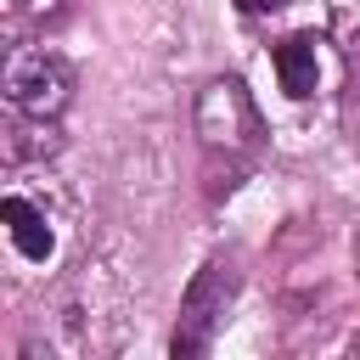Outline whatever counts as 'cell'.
<instances>
[{
  "instance_id": "1",
  "label": "cell",
  "mask_w": 360,
  "mask_h": 360,
  "mask_svg": "<svg viewBox=\"0 0 360 360\" xmlns=\"http://www.w3.org/2000/svg\"><path fill=\"white\" fill-rule=\"evenodd\" d=\"M236 287H242L236 259H208V264L191 276V287H186V298H180V326H174V338H169V354H174V360L208 354L214 332L225 326V309L236 304Z\"/></svg>"
},
{
  "instance_id": "2",
  "label": "cell",
  "mask_w": 360,
  "mask_h": 360,
  "mask_svg": "<svg viewBox=\"0 0 360 360\" xmlns=\"http://www.w3.org/2000/svg\"><path fill=\"white\" fill-rule=\"evenodd\" d=\"M6 101L22 118H56L73 101V68L56 51H17L6 68Z\"/></svg>"
},
{
  "instance_id": "3",
  "label": "cell",
  "mask_w": 360,
  "mask_h": 360,
  "mask_svg": "<svg viewBox=\"0 0 360 360\" xmlns=\"http://www.w3.org/2000/svg\"><path fill=\"white\" fill-rule=\"evenodd\" d=\"M197 129L208 135V146H219V141L236 146V141H253L259 135V112H253V101H248V90L236 79H219L197 101Z\"/></svg>"
},
{
  "instance_id": "4",
  "label": "cell",
  "mask_w": 360,
  "mask_h": 360,
  "mask_svg": "<svg viewBox=\"0 0 360 360\" xmlns=\"http://www.w3.org/2000/svg\"><path fill=\"white\" fill-rule=\"evenodd\" d=\"M276 73H281V90L292 101L315 96V34H287L276 45Z\"/></svg>"
},
{
  "instance_id": "5",
  "label": "cell",
  "mask_w": 360,
  "mask_h": 360,
  "mask_svg": "<svg viewBox=\"0 0 360 360\" xmlns=\"http://www.w3.org/2000/svg\"><path fill=\"white\" fill-rule=\"evenodd\" d=\"M0 219L11 225V242H17L22 259H51V225H45V214H39L34 202L6 197V202H0Z\"/></svg>"
},
{
  "instance_id": "6",
  "label": "cell",
  "mask_w": 360,
  "mask_h": 360,
  "mask_svg": "<svg viewBox=\"0 0 360 360\" xmlns=\"http://www.w3.org/2000/svg\"><path fill=\"white\" fill-rule=\"evenodd\" d=\"M62 141H56V129H51V118L39 124V129H22V124H11L6 129V158L11 163H22V158H51Z\"/></svg>"
},
{
  "instance_id": "7",
  "label": "cell",
  "mask_w": 360,
  "mask_h": 360,
  "mask_svg": "<svg viewBox=\"0 0 360 360\" xmlns=\"http://www.w3.org/2000/svg\"><path fill=\"white\" fill-rule=\"evenodd\" d=\"M39 17H62V0H17V22H39Z\"/></svg>"
},
{
  "instance_id": "8",
  "label": "cell",
  "mask_w": 360,
  "mask_h": 360,
  "mask_svg": "<svg viewBox=\"0 0 360 360\" xmlns=\"http://www.w3.org/2000/svg\"><path fill=\"white\" fill-rule=\"evenodd\" d=\"M236 6H242V11H253V17H264V11H281L287 0H236Z\"/></svg>"
}]
</instances>
